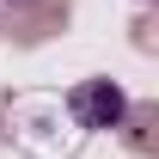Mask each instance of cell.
Instances as JSON below:
<instances>
[{
  "mask_svg": "<svg viewBox=\"0 0 159 159\" xmlns=\"http://www.w3.org/2000/svg\"><path fill=\"white\" fill-rule=\"evenodd\" d=\"M67 104H74L80 129H116L129 116V98H122L116 80H80L74 92H67Z\"/></svg>",
  "mask_w": 159,
  "mask_h": 159,
  "instance_id": "1",
  "label": "cell"
}]
</instances>
